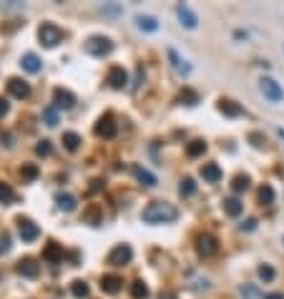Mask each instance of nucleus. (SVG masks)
Instances as JSON below:
<instances>
[{
	"mask_svg": "<svg viewBox=\"0 0 284 299\" xmlns=\"http://www.w3.org/2000/svg\"><path fill=\"white\" fill-rule=\"evenodd\" d=\"M116 131H118V126L114 123L111 116H106V119H101L96 123V136H103V139H114Z\"/></svg>",
	"mask_w": 284,
	"mask_h": 299,
	"instance_id": "ddd939ff",
	"label": "nucleus"
},
{
	"mask_svg": "<svg viewBox=\"0 0 284 299\" xmlns=\"http://www.w3.org/2000/svg\"><path fill=\"white\" fill-rule=\"evenodd\" d=\"M204 151H206V144H204L201 139H196V141H191V144L186 146V156H189V158H196Z\"/></svg>",
	"mask_w": 284,
	"mask_h": 299,
	"instance_id": "cd10ccee",
	"label": "nucleus"
},
{
	"mask_svg": "<svg viewBox=\"0 0 284 299\" xmlns=\"http://www.w3.org/2000/svg\"><path fill=\"white\" fill-rule=\"evenodd\" d=\"M38 38H40V43L46 48H56L58 43L63 40V30L58 28V26H53V23H43L38 28Z\"/></svg>",
	"mask_w": 284,
	"mask_h": 299,
	"instance_id": "20e7f679",
	"label": "nucleus"
},
{
	"mask_svg": "<svg viewBox=\"0 0 284 299\" xmlns=\"http://www.w3.org/2000/svg\"><path fill=\"white\" fill-rule=\"evenodd\" d=\"M18 234H20V239L23 241H35L40 237V229H38V224L35 221H30V219H18Z\"/></svg>",
	"mask_w": 284,
	"mask_h": 299,
	"instance_id": "423d86ee",
	"label": "nucleus"
},
{
	"mask_svg": "<svg viewBox=\"0 0 284 299\" xmlns=\"http://www.w3.org/2000/svg\"><path fill=\"white\" fill-rule=\"evenodd\" d=\"M136 26H139V30L154 33V30H159V20L154 15H136Z\"/></svg>",
	"mask_w": 284,
	"mask_h": 299,
	"instance_id": "aec40b11",
	"label": "nucleus"
},
{
	"mask_svg": "<svg viewBox=\"0 0 284 299\" xmlns=\"http://www.w3.org/2000/svg\"><path fill=\"white\" fill-rule=\"evenodd\" d=\"M224 211H227L229 216H239V214L244 211V204H242L239 199H227V201H224Z\"/></svg>",
	"mask_w": 284,
	"mask_h": 299,
	"instance_id": "bb28decb",
	"label": "nucleus"
},
{
	"mask_svg": "<svg viewBox=\"0 0 284 299\" xmlns=\"http://www.w3.org/2000/svg\"><path fill=\"white\" fill-rule=\"evenodd\" d=\"M256 274H259V279H261V282H274V277H277L274 267H269V264H261Z\"/></svg>",
	"mask_w": 284,
	"mask_h": 299,
	"instance_id": "f704fd0d",
	"label": "nucleus"
},
{
	"mask_svg": "<svg viewBox=\"0 0 284 299\" xmlns=\"http://www.w3.org/2000/svg\"><path fill=\"white\" fill-rule=\"evenodd\" d=\"M98 189H101V179H96V181H93V186H91V191H98Z\"/></svg>",
	"mask_w": 284,
	"mask_h": 299,
	"instance_id": "c03bdc74",
	"label": "nucleus"
},
{
	"mask_svg": "<svg viewBox=\"0 0 284 299\" xmlns=\"http://www.w3.org/2000/svg\"><path fill=\"white\" fill-rule=\"evenodd\" d=\"M247 189H249V176H247V174L234 176V181H231V191H234V194H242V191H247Z\"/></svg>",
	"mask_w": 284,
	"mask_h": 299,
	"instance_id": "a878e982",
	"label": "nucleus"
},
{
	"mask_svg": "<svg viewBox=\"0 0 284 299\" xmlns=\"http://www.w3.org/2000/svg\"><path fill=\"white\" fill-rule=\"evenodd\" d=\"M51 151H53V146H51L48 139L38 141V146H35V153H38V156H51Z\"/></svg>",
	"mask_w": 284,
	"mask_h": 299,
	"instance_id": "c9c22d12",
	"label": "nucleus"
},
{
	"mask_svg": "<svg viewBox=\"0 0 284 299\" xmlns=\"http://www.w3.org/2000/svg\"><path fill=\"white\" fill-rule=\"evenodd\" d=\"M254 229H256V219H247L242 224V232H254Z\"/></svg>",
	"mask_w": 284,
	"mask_h": 299,
	"instance_id": "58836bf2",
	"label": "nucleus"
},
{
	"mask_svg": "<svg viewBox=\"0 0 284 299\" xmlns=\"http://www.w3.org/2000/svg\"><path fill=\"white\" fill-rule=\"evenodd\" d=\"M249 141H252V146H256V149H261V146H264V136H261V133H249Z\"/></svg>",
	"mask_w": 284,
	"mask_h": 299,
	"instance_id": "4c0bfd02",
	"label": "nucleus"
},
{
	"mask_svg": "<svg viewBox=\"0 0 284 299\" xmlns=\"http://www.w3.org/2000/svg\"><path fill=\"white\" fill-rule=\"evenodd\" d=\"M131 174L141 181L143 186H148V189H154V186H156V176H154L151 171H146L143 166H139V164H134V166H131Z\"/></svg>",
	"mask_w": 284,
	"mask_h": 299,
	"instance_id": "2eb2a0df",
	"label": "nucleus"
},
{
	"mask_svg": "<svg viewBox=\"0 0 284 299\" xmlns=\"http://www.w3.org/2000/svg\"><path fill=\"white\" fill-rule=\"evenodd\" d=\"M161 299H179V297H176L173 292H164V294H161Z\"/></svg>",
	"mask_w": 284,
	"mask_h": 299,
	"instance_id": "37998d69",
	"label": "nucleus"
},
{
	"mask_svg": "<svg viewBox=\"0 0 284 299\" xmlns=\"http://www.w3.org/2000/svg\"><path fill=\"white\" fill-rule=\"evenodd\" d=\"M201 179L209 181V183H216V181L222 179V169H219V164H204V166H201Z\"/></svg>",
	"mask_w": 284,
	"mask_h": 299,
	"instance_id": "dca6fc26",
	"label": "nucleus"
},
{
	"mask_svg": "<svg viewBox=\"0 0 284 299\" xmlns=\"http://www.w3.org/2000/svg\"><path fill=\"white\" fill-rule=\"evenodd\" d=\"M176 15H179V20H181V26H184V28L194 30L196 26H199V18H196V13H194L189 5H184V3L176 8Z\"/></svg>",
	"mask_w": 284,
	"mask_h": 299,
	"instance_id": "0eeeda50",
	"label": "nucleus"
},
{
	"mask_svg": "<svg viewBox=\"0 0 284 299\" xmlns=\"http://www.w3.org/2000/svg\"><path fill=\"white\" fill-rule=\"evenodd\" d=\"M20 176H23V181H35L40 176V169H38L35 164H26V166L20 169Z\"/></svg>",
	"mask_w": 284,
	"mask_h": 299,
	"instance_id": "c85d7f7f",
	"label": "nucleus"
},
{
	"mask_svg": "<svg viewBox=\"0 0 284 299\" xmlns=\"http://www.w3.org/2000/svg\"><path fill=\"white\" fill-rule=\"evenodd\" d=\"M5 251H10V234L8 232L0 234V254H5Z\"/></svg>",
	"mask_w": 284,
	"mask_h": 299,
	"instance_id": "e433bc0d",
	"label": "nucleus"
},
{
	"mask_svg": "<svg viewBox=\"0 0 284 299\" xmlns=\"http://www.w3.org/2000/svg\"><path fill=\"white\" fill-rule=\"evenodd\" d=\"M15 201V191L8 183H0V204H13Z\"/></svg>",
	"mask_w": 284,
	"mask_h": 299,
	"instance_id": "473e14b6",
	"label": "nucleus"
},
{
	"mask_svg": "<svg viewBox=\"0 0 284 299\" xmlns=\"http://www.w3.org/2000/svg\"><path fill=\"white\" fill-rule=\"evenodd\" d=\"M63 146H65V151H78V146H81V136L73 133V131L63 133Z\"/></svg>",
	"mask_w": 284,
	"mask_h": 299,
	"instance_id": "b1692460",
	"label": "nucleus"
},
{
	"mask_svg": "<svg viewBox=\"0 0 284 299\" xmlns=\"http://www.w3.org/2000/svg\"><path fill=\"white\" fill-rule=\"evenodd\" d=\"M179 194H181V196H194V194H196V181L186 176V179L181 181V186H179Z\"/></svg>",
	"mask_w": 284,
	"mask_h": 299,
	"instance_id": "2f4dec72",
	"label": "nucleus"
},
{
	"mask_svg": "<svg viewBox=\"0 0 284 299\" xmlns=\"http://www.w3.org/2000/svg\"><path fill=\"white\" fill-rule=\"evenodd\" d=\"M219 111H222L224 116H231V119L244 116V108H242V106H236L234 101H219Z\"/></svg>",
	"mask_w": 284,
	"mask_h": 299,
	"instance_id": "a211bd4d",
	"label": "nucleus"
},
{
	"mask_svg": "<svg viewBox=\"0 0 284 299\" xmlns=\"http://www.w3.org/2000/svg\"><path fill=\"white\" fill-rule=\"evenodd\" d=\"M111 51H114V43H111L108 38H103V35H93V38L85 40V53H88V56L103 58V56H108Z\"/></svg>",
	"mask_w": 284,
	"mask_h": 299,
	"instance_id": "f03ea898",
	"label": "nucleus"
},
{
	"mask_svg": "<svg viewBox=\"0 0 284 299\" xmlns=\"http://www.w3.org/2000/svg\"><path fill=\"white\" fill-rule=\"evenodd\" d=\"M85 221H91V224H98V211L91 209L88 214H85Z\"/></svg>",
	"mask_w": 284,
	"mask_h": 299,
	"instance_id": "a19ab883",
	"label": "nucleus"
},
{
	"mask_svg": "<svg viewBox=\"0 0 284 299\" xmlns=\"http://www.w3.org/2000/svg\"><path fill=\"white\" fill-rule=\"evenodd\" d=\"M71 292H73V297L83 299V297H88V284H85V282H81V279H76V282L71 284Z\"/></svg>",
	"mask_w": 284,
	"mask_h": 299,
	"instance_id": "72a5a7b5",
	"label": "nucleus"
},
{
	"mask_svg": "<svg viewBox=\"0 0 284 299\" xmlns=\"http://www.w3.org/2000/svg\"><path fill=\"white\" fill-rule=\"evenodd\" d=\"M131 297L134 299H146L148 297V287L143 284L141 279H136V282L131 284Z\"/></svg>",
	"mask_w": 284,
	"mask_h": 299,
	"instance_id": "c756f323",
	"label": "nucleus"
},
{
	"mask_svg": "<svg viewBox=\"0 0 284 299\" xmlns=\"http://www.w3.org/2000/svg\"><path fill=\"white\" fill-rule=\"evenodd\" d=\"M56 204H58V209L60 211H73L78 201H76V196H73V194H58Z\"/></svg>",
	"mask_w": 284,
	"mask_h": 299,
	"instance_id": "4be33fe9",
	"label": "nucleus"
},
{
	"mask_svg": "<svg viewBox=\"0 0 284 299\" xmlns=\"http://www.w3.org/2000/svg\"><path fill=\"white\" fill-rule=\"evenodd\" d=\"M8 111H10V103H8L5 98H0V119H3V116H8Z\"/></svg>",
	"mask_w": 284,
	"mask_h": 299,
	"instance_id": "ea45409f",
	"label": "nucleus"
},
{
	"mask_svg": "<svg viewBox=\"0 0 284 299\" xmlns=\"http://www.w3.org/2000/svg\"><path fill=\"white\" fill-rule=\"evenodd\" d=\"M53 106L56 108H63V111H68V108H73L76 106V96L71 93V90H65V88H56L53 90Z\"/></svg>",
	"mask_w": 284,
	"mask_h": 299,
	"instance_id": "6e6552de",
	"label": "nucleus"
},
{
	"mask_svg": "<svg viewBox=\"0 0 284 299\" xmlns=\"http://www.w3.org/2000/svg\"><path fill=\"white\" fill-rule=\"evenodd\" d=\"M8 93H10L13 98L23 101V98H28L30 96V86L26 83V81H20V78H10V81H8Z\"/></svg>",
	"mask_w": 284,
	"mask_h": 299,
	"instance_id": "9b49d317",
	"label": "nucleus"
},
{
	"mask_svg": "<svg viewBox=\"0 0 284 299\" xmlns=\"http://www.w3.org/2000/svg\"><path fill=\"white\" fill-rule=\"evenodd\" d=\"M179 101H181L184 106H196V103H199V93L191 90V88H184L179 93Z\"/></svg>",
	"mask_w": 284,
	"mask_h": 299,
	"instance_id": "393cba45",
	"label": "nucleus"
},
{
	"mask_svg": "<svg viewBox=\"0 0 284 299\" xmlns=\"http://www.w3.org/2000/svg\"><path fill=\"white\" fill-rule=\"evenodd\" d=\"M43 259L46 262H51V264H58L60 259H63V249L58 246V244H46V249H43Z\"/></svg>",
	"mask_w": 284,
	"mask_h": 299,
	"instance_id": "f3484780",
	"label": "nucleus"
},
{
	"mask_svg": "<svg viewBox=\"0 0 284 299\" xmlns=\"http://www.w3.org/2000/svg\"><path fill=\"white\" fill-rule=\"evenodd\" d=\"M20 65H23V71H28V73H38V71H40V58H38L35 53H26V56L20 58Z\"/></svg>",
	"mask_w": 284,
	"mask_h": 299,
	"instance_id": "412c9836",
	"label": "nucleus"
},
{
	"mask_svg": "<svg viewBox=\"0 0 284 299\" xmlns=\"http://www.w3.org/2000/svg\"><path fill=\"white\" fill-rule=\"evenodd\" d=\"M259 204H261V206L274 204V189H272L269 183H264V186L259 189Z\"/></svg>",
	"mask_w": 284,
	"mask_h": 299,
	"instance_id": "5701e85b",
	"label": "nucleus"
},
{
	"mask_svg": "<svg viewBox=\"0 0 284 299\" xmlns=\"http://www.w3.org/2000/svg\"><path fill=\"white\" fill-rule=\"evenodd\" d=\"M106 81H108V86H111V88L121 90L126 83H128V73H126L121 65H114V68L108 71V78H106Z\"/></svg>",
	"mask_w": 284,
	"mask_h": 299,
	"instance_id": "9d476101",
	"label": "nucleus"
},
{
	"mask_svg": "<svg viewBox=\"0 0 284 299\" xmlns=\"http://www.w3.org/2000/svg\"><path fill=\"white\" fill-rule=\"evenodd\" d=\"M141 219L146 224H171L179 219V209L173 204H166V201H154L143 209Z\"/></svg>",
	"mask_w": 284,
	"mask_h": 299,
	"instance_id": "f257e3e1",
	"label": "nucleus"
},
{
	"mask_svg": "<svg viewBox=\"0 0 284 299\" xmlns=\"http://www.w3.org/2000/svg\"><path fill=\"white\" fill-rule=\"evenodd\" d=\"M264 299H284V294L282 292H272V294H267Z\"/></svg>",
	"mask_w": 284,
	"mask_h": 299,
	"instance_id": "79ce46f5",
	"label": "nucleus"
},
{
	"mask_svg": "<svg viewBox=\"0 0 284 299\" xmlns=\"http://www.w3.org/2000/svg\"><path fill=\"white\" fill-rule=\"evenodd\" d=\"M121 284H123V279L116 277V274H108V277L101 279V289H103L106 294H118V292H121Z\"/></svg>",
	"mask_w": 284,
	"mask_h": 299,
	"instance_id": "4468645a",
	"label": "nucleus"
},
{
	"mask_svg": "<svg viewBox=\"0 0 284 299\" xmlns=\"http://www.w3.org/2000/svg\"><path fill=\"white\" fill-rule=\"evenodd\" d=\"M43 121H46V126H58V108L56 106H46L43 108Z\"/></svg>",
	"mask_w": 284,
	"mask_h": 299,
	"instance_id": "7c9ffc66",
	"label": "nucleus"
},
{
	"mask_svg": "<svg viewBox=\"0 0 284 299\" xmlns=\"http://www.w3.org/2000/svg\"><path fill=\"white\" fill-rule=\"evenodd\" d=\"M131 259H134V249L128 244H118L108 254V264H114V267H126Z\"/></svg>",
	"mask_w": 284,
	"mask_h": 299,
	"instance_id": "39448f33",
	"label": "nucleus"
},
{
	"mask_svg": "<svg viewBox=\"0 0 284 299\" xmlns=\"http://www.w3.org/2000/svg\"><path fill=\"white\" fill-rule=\"evenodd\" d=\"M38 264H35V262H33V259H23V262H20V264H18V274H20V277H28V279H35V277H38Z\"/></svg>",
	"mask_w": 284,
	"mask_h": 299,
	"instance_id": "6ab92c4d",
	"label": "nucleus"
},
{
	"mask_svg": "<svg viewBox=\"0 0 284 299\" xmlns=\"http://www.w3.org/2000/svg\"><path fill=\"white\" fill-rule=\"evenodd\" d=\"M216 239L211 237V234H201L199 239H196V251H199L201 257H211V254H216Z\"/></svg>",
	"mask_w": 284,
	"mask_h": 299,
	"instance_id": "f8f14e48",
	"label": "nucleus"
},
{
	"mask_svg": "<svg viewBox=\"0 0 284 299\" xmlns=\"http://www.w3.org/2000/svg\"><path fill=\"white\" fill-rule=\"evenodd\" d=\"M166 53H169L171 68H173V71H176V73H179V76H181V78H186V76H191V65H189V63H186V60L181 58V56H179V53H176V51H173V48H169V51H166Z\"/></svg>",
	"mask_w": 284,
	"mask_h": 299,
	"instance_id": "1a4fd4ad",
	"label": "nucleus"
},
{
	"mask_svg": "<svg viewBox=\"0 0 284 299\" xmlns=\"http://www.w3.org/2000/svg\"><path fill=\"white\" fill-rule=\"evenodd\" d=\"M259 90H261V96L269 101V103H282L284 101V90H282V86L274 81V78H261L259 81Z\"/></svg>",
	"mask_w": 284,
	"mask_h": 299,
	"instance_id": "7ed1b4c3",
	"label": "nucleus"
}]
</instances>
